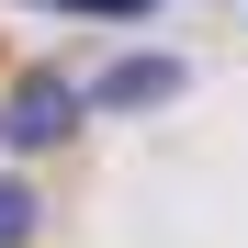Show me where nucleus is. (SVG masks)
Returning <instances> with one entry per match:
<instances>
[{
  "label": "nucleus",
  "instance_id": "f257e3e1",
  "mask_svg": "<svg viewBox=\"0 0 248 248\" xmlns=\"http://www.w3.org/2000/svg\"><path fill=\"white\" fill-rule=\"evenodd\" d=\"M79 113H91V91H68V79H23V91L0 102V147H57Z\"/></svg>",
  "mask_w": 248,
  "mask_h": 248
},
{
  "label": "nucleus",
  "instance_id": "f03ea898",
  "mask_svg": "<svg viewBox=\"0 0 248 248\" xmlns=\"http://www.w3.org/2000/svg\"><path fill=\"white\" fill-rule=\"evenodd\" d=\"M170 91H181V57H113L91 102H113V113H147V102H170Z\"/></svg>",
  "mask_w": 248,
  "mask_h": 248
},
{
  "label": "nucleus",
  "instance_id": "7ed1b4c3",
  "mask_svg": "<svg viewBox=\"0 0 248 248\" xmlns=\"http://www.w3.org/2000/svg\"><path fill=\"white\" fill-rule=\"evenodd\" d=\"M23 237H34V192H23V181H0V248H23Z\"/></svg>",
  "mask_w": 248,
  "mask_h": 248
}]
</instances>
